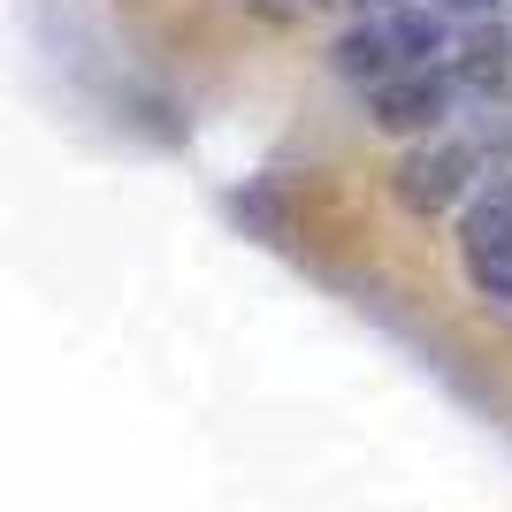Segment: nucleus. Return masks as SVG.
I'll use <instances>...</instances> for the list:
<instances>
[{
  "mask_svg": "<svg viewBox=\"0 0 512 512\" xmlns=\"http://www.w3.org/2000/svg\"><path fill=\"white\" fill-rule=\"evenodd\" d=\"M482 153L467 146V138H451V130H428V138H406V153L390 161V199L406 214H459L474 199V184H482Z\"/></svg>",
  "mask_w": 512,
  "mask_h": 512,
  "instance_id": "1",
  "label": "nucleus"
},
{
  "mask_svg": "<svg viewBox=\"0 0 512 512\" xmlns=\"http://www.w3.org/2000/svg\"><path fill=\"white\" fill-rule=\"evenodd\" d=\"M459 260H467L474 291L490 299V314L512 306V192L497 176L474 184V199L459 207Z\"/></svg>",
  "mask_w": 512,
  "mask_h": 512,
  "instance_id": "2",
  "label": "nucleus"
},
{
  "mask_svg": "<svg viewBox=\"0 0 512 512\" xmlns=\"http://www.w3.org/2000/svg\"><path fill=\"white\" fill-rule=\"evenodd\" d=\"M451 107H459V77L451 62H428V69H398L383 85H367V123L383 130V138H428V130L451 123Z\"/></svg>",
  "mask_w": 512,
  "mask_h": 512,
  "instance_id": "3",
  "label": "nucleus"
},
{
  "mask_svg": "<svg viewBox=\"0 0 512 512\" xmlns=\"http://www.w3.org/2000/svg\"><path fill=\"white\" fill-rule=\"evenodd\" d=\"M451 138H467L482 153V169H512V85H459V107H451Z\"/></svg>",
  "mask_w": 512,
  "mask_h": 512,
  "instance_id": "4",
  "label": "nucleus"
},
{
  "mask_svg": "<svg viewBox=\"0 0 512 512\" xmlns=\"http://www.w3.org/2000/svg\"><path fill=\"white\" fill-rule=\"evenodd\" d=\"M451 77L459 85H512V23L505 16L451 23Z\"/></svg>",
  "mask_w": 512,
  "mask_h": 512,
  "instance_id": "5",
  "label": "nucleus"
},
{
  "mask_svg": "<svg viewBox=\"0 0 512 512\" xmlns=\"http://www.w3.org/2000/svg\"><path fill=\"white\" fill-rule=\"evenodd\" d=\"M436 16H451V23H474V16H505L512 0H428Z\"/></svg>",
  "mask_w": 512,
  "mask_h": 512,
  "instance_id": "6",
  "label": "nucleus"
},
{
  "mask_svg": "<svg viewBox=\"0 0 512 512\" xmlns=\"http://www.w3.org/2000/svg\"><path fill=\"white\" fill-rule=\"evenodd\" d=\"M253 8H260V16H283V23H291V16H306V8H321V0H253Z\"/></svg>",
  "mask_w": 512,
  "mask_h": 512,
  "instance_id": "7",
  "label": "nucleus"
},
{
  "mask_svg": "<svg viewBox=\"0 0 512 512\" xmlns=\"http://www.w3.org/2000/svg\"><path fill=\"white\" fill-rule=\"evenodd\" d=\"M344 8H360V16H375V8H406V0H344Z\"/></svg>",
  "mask_w": 512,
  "mask_h": 512,
  "instance_id": "8",
  "label": "nucleus"
}]
</instances>
